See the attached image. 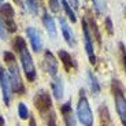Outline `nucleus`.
<instances>
[{
  "instance_id": "obj_1",
  "label": "nucleus",
  "mask_w": 126,
  "mask_h": 126,
  "mask_svg": "<svg viewBox=\"0 0 126 126\" xmlns=\"http://www.w3.org/2000/svg\"><path fill=\"white\" fill-rule=\"evenodd\" d=\"M33 104H34L36 110L38 111L41 119L44 121L47 126H58V117L54 110V104H52V97L44 89L36 92L34 97H33Z\"/></svg>"
},
{
  "instance_id": "obj_2",
  "label": "nucleus",
  "mask_w": 126,
  "mask_h": 126,
  "mask_svg": "<svg viewBox=\"0 0 126 126\" xmlns=\"http://www.w3.org/2000/svg\"><path fill=\"white\" fill-rule=\"evenodd\" d=\"M13 47H14V49L16 51V54H18L19 62H21V66H22V70H23V73H25L26 79H28L29 82H34L36 79H37V70H36L32 54L28 49L25 38L19 37V36L15 37L13 41Z\"/></svg>"
},
{
  "instance_id": "obj_3",
  "label": "nucleus",
  "mask_w": 126,
  "mask_h": 126,
  "mask_svg": "<svg viewBox=\"0 0 126 126\" xmlns=\"http://www.w3.org/2000/svg\"><path fill=\"white\" fill-rule=\"evenodd\" d=\"M3 59H4V63H6V70L8 73V77H10V81H11L14 92L16 94H19V96L25 94L26 86L23 84V79H22V76H21V71H19V66L16 63L15 55L13 52H10V51H4Z\"/></svg>"
},
{
  "instance_id": "obj_4",
  "label": "nucleus",
  "mask_w": 126,
  "mask_h": 126,
  "mask_svg": "<svg viewBox=\"0 0 126 126\" xmlns=\"http://www.w3.org/2000/svg\"><path fill=\"white\" fill-rule=\"evenodd\" d=\"M76 117L82 126H94V114L92 111L88 94L84 88H81L78 92V99L76 104Z\"/></svg>"
},
{
  "instance_id": "obj_5",
  "label": "nucleus",
  "mask_w": 126,
  "mask_h": 126,
  "mask_svg": "<svg viewBox=\"0 0 126 126\" xmlns=\"http://www.w3.org/2000/svg\"><path fill=\"white\" fill-rule=\"evenodd\" d=\"M111 94L114 99V106L117 111L118 119L122 123V126H126V94H125V88H123L122 82L119 79L114 78L111 81Z\"/></svg>"
},
{
  "instance_id": "obj_6",
  "label": "nucleus",
  "mask_w": 126,
  "mask_h": 126,
  "mask_svg": "<svg viewBox=\"0 0 126 126\" xmlns=\"http://www.w3.org/2000/svg\"><path fill=\"white\" fill-rule=\"evenodd\" d=\"M82 40H84V48H85L86 56L91 64H96V52H94L93 36L91 33V28L88 25V21H82Z\"/></svg>"
},
{
  "instance_id": "obj_7",
  "label": "nucleus",
  "mask_w": 126,
  "mask_h": 126,
  "mask_svg": "<svg viewBox=\"0 0 126 126\" xmlns=\"http://www.w3.org/2000/svg\"><path fill=\"white\" fill-rule=\"evenodd\" d=\"M0 16H1V22L4 23L6 29L11 33L16 32L18 26L15 22V11L13 6L10 3H1L0 4Z\"/></svg>"
},
{
  "instance_id": "obj_8",
  "label": "nucleus",
  "mask_w": 126,
  "mask_h": 126,
  "mask_svg": "<svg viewBox=\"0 0 126 126\" xmlns=\"http://www.w3.org/2000/svg\"><path fill=\"white\" fill-rule=\"evenodd\" d=\"M0 89H1V97H3L4 104L8 107L14 97V89L10 81L8 73L3 67H0Z\"/></svg>"
},
{
  "instance_id": "obj_9",
  "label": "nucleus",
  "mask_w": 126,
  "mask_h": 126,
  "mask_svg": "<svg viewBox=\"0 0 126 126\" xmlns=\"http://www.w3.org/2000/svg\"><path fill=\"white\" fill-rule=\"evenodd\" d=\"M71 104V99L60 104V117L63 119L64 126H77V122H78L76 117V111L73 110Z\"/></svg>"
},
{
  "instance_id": "obj_10",
  "label": "nucleus",
  "mask_w": 126,
  "mask_h": 126,
  "mask_svg": "<svg viewBox=\"0 0 126 126\" xmlns=\"http://www.w3.org/2000/svg\"><path fill=\"white\" fill-rule=\"evenodd\" d=\"M58 56H59V60L62 63L64 71L71 74V73H77L78 70V64H77V60L71 56L70 52H67L66 49H59L58 51Z\"/></svg>"
},
{
  "instance_id": "obj_11",
  "label": "nucleus",
  "mask_w": 126,
  "mask_h": 126,
  "mask_svg": "<svg viewBox=\"0 0 126 126\" xmlns=\"http://www.w3.org/2000/svg\"><path fill=\"white\" fill-rule=\"evenodd\" d=\"M44 67L51 76V78L59 76V63H58L56 58L54 56V54L48 49L44 52Z\"/></svg>"
},
{
  "instance_id": "obj_12",
  "label": "nucleus",
  "mask_w": 126,
  "mask_h": 126,
  "mask_svg": "<svg viewBox=\"0 0 126 126\" xmlns=\"http://www.w3.org/2000/svg\"><path fill=\"white\" fill-rule=\"evenodd\" d=\"M26 36L29 38V43L32 45V49L34 52H40L43 51V38H41V34L37 29H34L33 26H29L26 28Z\"/></svg>"
},
{
  "instance_id": "obj_13",
  "label": "nucleus",
  "mask_w": 126,
  "mask_h": 126,
  "mask_svg": "<svg viewBox=\"0 0 126 126\" xmlns=\"http://www.w3.org/2000/svg\"><path fill=\"white\" fill-rule=\"evenodd\" d=\"M59 25H60V32H62V36L64 38V41L67 43V45L70 47H76L77 41H76V37H74V33H73L70 25L67 23L66 18L64 16H59Z\"/></svg>"
},
{
  "instance_id": "obj_14",
  "label": "nucleus",
  "mask_w": 126,
  "mask_h": 126,
  "mask_svg": "<svg viewBox=\"0 0 126 126\" xmlns=\"http://www.w3.org/2000/svg\"><path fill=\"white\" fill-rule=\"evenodd\" d=\"M51 93L56 101H62L64 97V82L60 76H56L51 81Z\"/></svg>"
},
{
  "instance_id": "obj_15",
  "label": "nucleus",
  "mask_w": 126,
  "mask_h": 126,
  "mask_svg": "<svg viewBox=\"0 0 126 126\" xmlns=\"http://www.w3.org/2000/svg\"><path fill=\"white\" fill-rule=\"evenodd\" d=\"M43 23H44V28L47 30L48 36L51 38H56L58 37V28L55 25V19L52 18V15H49L48 13H44V15H43Z\"/></svg>"
},
{
  "instance_id": "obj_16",
  "label": "nucleus",
  "mask_w": 126,
  "mask_h": 126,
  "mask_svg": "<svg viewBox=\"0 0 126 126\" xmlns=\"http://www.w3.org/2000/svg\"><path fill=\"white\" fill-rule=\"evenodd\" d=\"M86 81H88V88H89V92L92 94H99L101 92V85L99 82L97 77L93 74V71L88 70L86 71Z\"/></svg>"
},
{
  "instance_id": "obj_17",
  "label": "nucleus",
  "mask_w": 126,
  "mask_h": 126,
  "mask_svg": "<svg viewBox=\"0 0 126 126\" xmlns=\"http://www.w3.org/2000/svg\"><path fill=\"white\" fill-rule=\"evenodd\" d=\"M99 114H100V126H112L110 111H108L106 104H101L99 107Z\"/></svg>"
},
{
  "instance_id": "obj_18",
  "label": "nucleus",
  "mask_w": 126,
  "mask_h": 126,
  "mask_svg": "<svg viewBox=\"0 0 126 126\" xmlns=\"http://www.w3.org/2000/svg\"><path fill=\"white\" fill-rule=\"evenodd\" d=\"M23 6H25V8L28 10V13L32 14V15H38V13H40V1L38 0H23Z\"/></svg>"
},
{
  "instance_id": "obj_19",
  "label": "nucleus",
  "mask_w": 126,
  "mask_h": 126,
  "mask_svg": "<svg viewBox=\"0 0 126 126\" xmlns=\"http://www.w3.org/2000/svg\"><path fill=\"white\" fill-rule=\"evenodd\" d=\"M60 1V7H62L63 10H64V13H66V16L73 23L77 22V14H76V10L73 8L69 4V1L67 0H59Z\"/></svg>"
},
{
  "instance_id": "obj_20",
  "label": "nucleus",
  "mask_w": 126,
  "mask_h": 126,
  "mask_svg": "<svg viewBox=\"0 0 126 126\" xmlns=\"http://www.w3.org/2000/svg\"><path fill=\"white\" fill-rule=\"evenodd\" d=\"M93 10L96 11L97 15H104L107 10V0H92Z\"/></svg>"
},
{
  "instance_id": "obj_21",
  "label": "nucleus",
  "mask_w": 126,
  "mask_h": 126,
  "mask_svg": "<svg viewBox=\"0 0 126 126\" xmlns=\"http://www.w3.org/2000/svg\"><path fill=\"white\" fill-rule=\"evenodd\" d=\"M16 111H18V117L21 121H28L30 118V111H29L28 106L25 103H18V107H16Z\"/></svg>"
},
{
  "instance_id": "obj_22",
  "label": "nucleus",
  "mask_w": 126,
  "mask_h": 126,
  "mask_svg": "<svg viewBox=\"0 0 126 126\" xmlns=\"http://www.w3.org/2000/svg\"><path fill=\"white\" fill-rule=\"evenodd\" d=\"M48 7L54 14H56L60 10V1L59 0H48Z\"/></svg>"
},
{
  "instance_id": "obj_23",
  "label": "nucleus",
  "mask_w": 126,
  "mask_h": 126,
  "mask_svg": "<svg viewBox=\"0 0 126 126\" xmlns=\"http://www.w3.org/2000/svg\"><path fill=\"white\" fill-rule=\"evenodd\" d=\"M121 58H122V66H123V73H125V77H126V49H125V45L121 44Z\"/></svg>"
},
{
  "instance_id": "obj_24",
  "label": "nucleus",
  "mask_w": 126,
  "mask_h": 126,
  "mask_svg": "<svg viewBox=\"0 0 126 126\" xmlns=\"http://www.w3.org/2000/svg\"><path fill=\"white\" fill-rule=\"evenodd\" d=\"M7 33H8V30L6 29L4 23L1 22V19H0V38H1V40H6V38H7Z\"/></svg>"
},
{
  "instance_id": "obj_25",
  "label": "nucleus",
  "mask_w": 126,
  "mask_h": 126,
  "mask_svg": "<svg viewBox=\"0 0 126 126\" xmlns=\"http://www.w3.org/2000/svg\"><path fill=\"white\" fill-rule=\"evenodd\" d=\"M106 30L108 34H112V22L110 18H106Z\"/></svg>"
},
{
  "instance_id": "obj_26",
  "label": "nucleus",
  "mask_w": 126,
  "mask_h": 126,
  "mask_svg": "<svg viewBox=\"0 0 126 126\" xmlns=\"http://www.w3.org/2000/svg\"><path fill=\"white\" fill-rule=\"evenodd\" d=\"M67 1H69V4H70V6H71L74 10H77V8L79 7V0H67Z\"/></svg>"
},
{
  "instance_id": "obj_27",
  "label": "nucleus",
  "mask_w": 126,
  "mask_h": 126,
  "mask_svg": "<svg viewBox=\"0 0 126 126\" xmlns=\"http://www.w3.org/2000/svg\"><path fill=\"white\" fill-rule=\"evenodd\" d=\"M28 126H37L34 117H32V115H30V118H29V123H28Z\"/></svg>"
},
{
  "instance_id": "obj_28",
  "label": "nucleus",
  "mask_w": 126,
  "mask_h": 126,
  "mask_svg": "<svg viewBox=\"0 0 126 126\" xmlns=\"http://www.w3.org/2000/svg\"><path fill=\"white\" fill-rule=\"evenodd\" d=\"M0 126H7L6 125V121H4V118L0 115Z\"/></svg>"
},
{
  "instance_id": "obj_29",
  "label": "nucleus",
  "mask_w": 126,
  "mask_h": 126,
  "mask_svg": "<svg viewBox=\"0 0 126 126\" xmlns=\"http://www.w3.org/2000/svg\"><path fill=\"white\" fill-rule=\"evenodd\" d=\"M15 1H18V0H15Z\"/></svg>"
},
{
  "instance_id": "obj_30",
  "label": "nucleus",
  "mask_w": 126,
  "mask_h": 126,
  "mask_svg": "<svg viewBox=\"0 0 126 126\" xmlns=\"http://www.w3.org/2000/svg\"><path fill=\"white\" fill-rule=\"evenodd\" d=\"M0 1H1V0H0Z\"/></svg>"
}]
</instances>
